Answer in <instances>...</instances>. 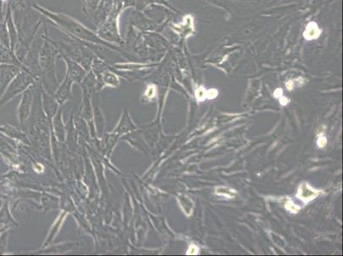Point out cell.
<instances>
[{"label":"cell","instance_id":"ba28073f","mask_svg":"<svg viewBox=\"0 0 343 256\" xmlns=\"http://www.w3.org/2000/svg\"><path fill=\"white\" fill-rule=\"evenodd\" d=\"M218 90L216 89H210L209 90H208L206 92V97L209 98V99H213V98H215L218 96Z\"/></svg>","mask_w":343,"mask_h":256},{"label":"cell","instance_id":"7a4b0ae2","mask_svg":"<svg viewBox=\"0 0 343 256\" xmlns=\"http://www.w3.org/2000/svg\"><path fill=\"white\" fill-rule=\"evenodd\" d=\"M66 62L68 63V76L72 79L73 81H80L83 76L85 75V70L82 68L74 61L66 58Z\"/></svg>","mask_w":343,"mask_h":256},{"label":"cell","instance_id":"52a82bcc","mask_svg":"<svg viewBox=\"0 0 343 256\" xmlns=\"http://www.w3.org/2000/svg\"><path fill=\"white\" fill-rule=\"evenodd\" d=\"M206 90L204 89L202 86L199 87L198 89L196 90V97H197V101L201 102V101H203L204 99L206 98Z\"/></svg>","mask_w":343,"mask_h":256},{"label":"cell","instance_id":"4fadbf2b","mask_svg":"<svg viewBox=\"0 0 343 256\" xmlns=\"http://www.w3.org/2000/svg\"><path fill=\"white\" fill-rule=\"evenodd\" d=\"M288 102H289V99L287 98V97H284V96H282L281 98H280V103L282 104V105H286L287 103H288Z\"/></svg>","mask_w":343,"mask_h":256},{"label":"cell","instance_id":"7c38bea8","mask_svg":"<svg viewBox=\"0 0 343 256\" xmlns=\"http://www.w3.org/2000/svg\"><path fill=\"white\" fill-rule=\"evenodd\" d=\"M282 94H283V90H282V89H280V88H277V89L275 90V92H274V96H275V97H279V96H282Z\"/></svg>","mask_w":343,"mask_h":256},{"label":"cell","instance_id":"30bf717a","mask_svg":"<svg viewBox=\"0 0 343 256\" xmlns=\"http://www.w3.org/2000/svg\"><path fill=\"white\" fill-rule=\"evenodd\" d=\"M317 143H318V147L324 148V146L326 145V143H327V139H326V138H325L324 136H321V137L318 139V141H317Z\"/></svg>","mask_w":343,"mask_h":256},{"label":"cell","instance_id":"5b68a950","mask_svg":"<svg viewBox=\"0 0 343 256\" xmlns=\"http://www.w3.org/2000/svg\"><path fill=\"white\" fill-rule=\"evenodd\" d=\"M216 194L225 196L226 197H229V198H232L235 196L236 191L232 190V189H230V188L219 187V188H218L216 190Z\"/></svg>","mask_w":343,"mask_h":256},{"label":"cell","instance_id":"6da1fadb","mask_svg":"<svg viewBox=\"0 0 343 256\" xmlns=\"http://www.w3.org/2000/svg\"><path fill=\"white\" fill-rule=\"evenodd\" d=\"M35 8L38 11L42 13L43 15H46L49 19L52 20L57 26H61L63 30H65L68 33L74 35L75 38H79V40H83L84 42H89L91 44H97L102 45L108 47L110 49L115 50V46L107 42L106 40L102 39L101 37L96 35L95 32H92L88 28H86L81 23L77 21L76 20L73 19L68 15H66L61 13H54L46 10L45 9L39 6H35ZM118 50V49H116Z\"/></svg>","mask_w":343,"mask_h":256},{"label":"cell","instance_id":"8fae6325","mask_svg":"<svg viewBox=\"0 0 343 256\" xmlns=\"http://www.w3.org/2000/svg\"><path fill=\"white\" fill-rule=\"evenodd\" d=\"M286 87H287V89L289 90H291L294 88V82H293L292 80H289V81H288L286 83Z\"/></svg>","mask_w":343,"mask_h":256},{"label":"cell","instance_id":"8992f818","mask_svg":"<svg viewBox=\"0 0 343 256\" xmlns=\"http://www.w3.org/2000/svg\"><path fill=\"white\" fill-rule=\"evenodd\" d=\"M285 207L287 210L290 211L291 213H298L299 210H300V207H299L297 205L294 204L291 200H288V201L286 202Z\"/></svg>","mask_w":343,"mask_h":256},{"label":"cell","instance_id":"3957f363","mask_svg":"<svg viewBox=\"0 0 343 256\" xmlns=\"http://www.w3.org/2000/svg\"><path fill=\"white\" fill-rule=\"evenodd\" d=\"M319 194H320L319 191L313 190V189H311V187L308 185V184L303 183V184L300 185V188H299L297 196L300 197V199L305 201V202H308V201L312 200L314 197H316Z\"/></svg>","mask_w":343,"mask_h":256},{"label":"cell","instance_id":"9c48e42d","mask_svg":"<svg viewBox=\"0 0 343 256\" xmlns=\"http://www.w3.org/2000/svg\"><path fill=\"white\" fill-rule=\"evenodd\" d=\"M198 253H199V249L194 244H191L187 251V255H196Z\"/></svg>","mask_w":343,"mask_h":256},{"label":"cell","instance_id":"277c9868","mask_svg":"<svg viewBox=\"0 0 343 256\" xmlns=\"http://www.w3.org/2000/svg\"><path fill=\"white\" fill-rule=\"evenodd\" d=\"M320 34H321V30L319 29L317 23L311 21L306 26V28L304 32V38L306 40H312V39L318 38L320 36Z\"/></svg>","mask_w":343,"mask_h":256},{"label":"cell","instance_id":"5bb4252c","mask_svg":"<svg viewBox=\"0 0 343 256\" xmlns=\"http://www.w3.org/2000/svg\"><path fill=\"white\" fill-rule=\"evenodd\" d=\"M217 139H218V138H214V139H213V140H212V141H210V142H209V143H213V142H214V141H216Z\"/></svg>","mask_w":343,"mask_h":256}]
</instances>
